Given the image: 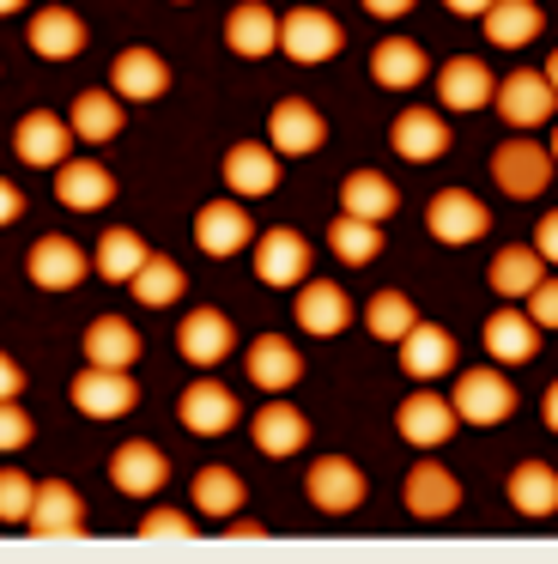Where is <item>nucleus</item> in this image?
<instances>
[{
  "mask_svg": "<svg viewBox=\"0 0 558 564\" xmlns=\"http://www.w3.org/2000/svg\"><path fill=\"white\" fill-rule=\"evenodd\" d=\"M455 419L461 425H504L509 413H516V389H509L504 365H473L455 377Z\"/></svg>",
  "mask_w": 558,
  "mask_h": 564,
  "instance_id": "nucleus-1",
  "label": "nucleus"
},
{
  "mask_svg": "<svg viewBox=\"0 0 558 564\" xmlns=\"http://www.w3.org/2000/svg\"><path fill=\"white\" fill-rule=\"evenodd\" d=\"M552 152L546 147H534L528 134H509L504 147L492 152V176H497V188H504L509 200H534V195H546V183H552Z\"/></svg>",
  "mask_w": 558,
  "mask_h": 564,
  "instance_id": "nucleus-2",
  "label": "nucleus"
},
{
  "mask_svg": "<svg viewBox=\"0 0 558 564\" xmlns=\"http://www.w3.org/2000/svg\"><path fill=\"white\" fill-rule=\"evenodd\" d=\"M425 225H431L437 243H480L492 231V207L473 188H437L431 207H425Z\"/></svg>",
  "mask_w": 558,
  "mask_h": 564,
  "instance_id": "nucleus-3",
  "label": "nucleus"
},
{
  "mask_svg": "<svg viewBox=\"0 0 558 564\" xmlns=\"http://www.w3.org/2000/svg\"><path fill=\"white\" fill-rule=\"evenodd\" d=\"M340 43H346V31H340L334 13H322V7H291V13L279 19V50L298 67H315V62H328V55H340Z\"/></svg>",
  "mask_w": 558,
  "mask_h": 564,
  "instance_id": "nucleus-4",
  "label": "nucleus"
},
{
  "mask_svg": "<svg viewBox=\"0 0 558 564\" xmlns=\"http://www.w3.org/2000/svg\"><path fill=\"white\" fill-rule=\"evenodd\" d=\"M492 110L504 116L516 134H528V128H540V122H552V110H558V91L546 86V74H528V67H516L509 79H497V91H492Z\"/></svg>",
  "mask_w": 558,
  "mask_h": 564,
  "instance_id": "nucleus-5",
  "label": "nucleus"
},
{
  "mask_svg": "<svg viewBox=\"0 0 558 564\" xmlns=\"http://www.w3.org/2000/svg\"><path fill=\"white\" fill-rule=\"evenodd\" d=\"M67 394H73V406H79L85 419H121V413H133V401H140V382H133L128 370L85 365Z\"/></svg>",
  "mask_w": 558,
  "mask_h": 564,
  "instance_id": "nucleus-6",
  "label": "nucleus"
},
{
  "mask_svg": "<svg viewBox=\"0 0 558 564\" xmlns=\"http://www.w3.org/2000/svg\"><path fill=\"white\" fill-rule=\"evenodd\" d=\"M194 243L206 249V256H218V261H230V256H243V249L255 243V219H249V207H237V200H206L201 213H194Z\"/></svg>",
  "mask_w": 558,
  "mask_h": 564,
  "instance_id": "nucleus-7",
  "label": "nucleus"
},
{
  "mask_svg": "<svg viewBox=\"0 0 558 564\" xmlns=\"http://www.w3.org/2000/svg\"><path fill=\"white\" fill-rule=\"evenodd\" d=\"M24 528H31L36 540H73V534H85V498L67 486V479H43V486H36V498H31Z\"/></svg>",
  "mask_w": 558,
  "mask_h": 564,
  "instance_id": "nucleus-8",
  "label": "nucleus"
},
{
  "mask_svg": "<svg viewBox=\"0 0 558 564\" xmlns=\"http://www.w3.org/2000/svg\"><path fill=\"white\" fill-rule=\"evenodd\" d=\"M395 425H400V437H407L412 449H443L449 431H455L461 419H455V401H449V394H431V382H425L419 394H407V401H400Z\"/></svg>",
  "mask_w": 558,
  "mask_h": 564,
  "instance_id": "nucleus-9",
  "label": "nucleus"
},
{
  "mask_svg": "<svg viewBox=\"0 0 558 564\" xmlns=\"http://www.w3.org/2000/svg\"><path fill=\"white\" fill-rule=\"evenodd\" d=\"M249 249H255V280L261 285H303L310 280V243L298 231H286V225L261 231Z\"/></svg>",
  "mask_w": 558,
  "mask_h": 564,
  "instance_id": "nucleus-10",
  "label": "nucleus"
},
{
  "mask_svg": "<svg viewBox=\"0 0 558 564\" xmlns=\"http://www.w3.org/2000/svg\"><path fill=\"white\" fill-rule=\"evenodd\" d=\"M176 419H182V431H194V437H218V431L237 425V394H230L225 382H213V377H194L189 389H182V401H176Z\"/></svg>",
  "mask_w": 558,
  "mask_h": 564,
  "instance_id": "nucleus-11",
  "label": "nucleus"
},
{
  "mask_svg": "<svg viewBox=\"0 0 558 564\" xmlns=\"http://www.w3.org/2000/svg\"><path fill=\"white\" fill-rule=\"evenodd\" d=\"M328 140V122L322 110H310L303 98H279L273 116H267V147L279 152V159H303V152H315Z\"/></svg>",
  "mask_w": 558,
  "mask_h": 564,
  "instance_id": "nucleus-12",
  "label": "nucleus"
},
{
  "mask_svg": "<svg viewBox=\"0 0 558 564\" xmlns=\"http://www.w3.org/2000/svg\"><path fill=\"white\" fill-rule=\"evenodd\" d=\"M303 491H310L315 510L346 516V510H358V503H364V474H358V462H346V455H322V462H310Z\"/></svg>",
  "mask_w": 558,
  "mask_h": 564,
  "instance_id": "nucleus-13",
  "label": "nucleus"
},
{
  "mask_svg": "<svg viewBox=\"0 0 558 564\" xmlns=\"http://www.w3.org/2000/svg\"><path fill=\"white\" fill-rule=\"evenodd\" d=\"M55 200L67 213H104L116 200V176L97 159H61L55 164Z\"/></svg>",
  "mask_w": 558,
  "mask_h": 564,
  "instance_id": "nucleus-14",
  "label": "nucleus"
},
{
  "mask_svg": "<svg viewBox=\"0 0 558 564\" xmlns=\"http://www.w3.org/2000/svg\"><path fill=\"white\" fill-rule=\"evenodd\" d=\"M492 91H497V79L480 55H449L437 67V98H443V110H485Z\"/></svg>",
  "mask_w": 558,
  "mask_h": 564,
  "instance_id": "nucleus-15",
  "label": "nucleus"
},
{
  "mask_svg": "<svg viewBox=\"0 0 558 564\" xmlns=\"http://www.w3.org/2000/svg\"><path fill=\"white\" fill-rule=\"evenodd\" d=\"M109 479H116L121 498H152V491H164L170 462H164L158 443H121V449L109 455Z\"/></svg>",
  "mask_w": 558,
  "mask_h": 564,
  "instance_id": "nucleus-16",
  "label": "nucleus"
},
{
  "mask_svg": "<svg viewBox=\"0 0 558 564\" xmlns=\"http://www.w3.org/2000/svg\"><path fill=\"white\" fill-rule=\"evenodd\" d=\"M395 346H400V370H407L412 382H431V377H443V370H455V340H449V328H437V322H412Z\"/></svg>",
  "mask_w": 558,
  "mask_h": 564,
  "instance_id": "nucleus-17",
  "label": "nucleus"
},
{
  "mask_svg": "<svg viewBox=\"0 0 558 564\" xmlns=\"http://www.w3.org/2000/svg\"><path fill=\"white\" fill-rule=\"evenodd\" d=\"M67 140H73V128L49 110H31L12 128V152H19V164H31V171H55V164L67 159Z\"/></svg>",
  "mask_w": 558,
  "mask_h": 564,
  "instance_id": "nucleus-18",
  "label": "nucleus"
},
{
  "mask_svg": "<svg viewBox=\"0 0 558 564\" xmlns=\"http://www.w3.org/2000/svg\"><path fill=\"white\" fill-rule=\"evenodd\" d=\"M243 365H249V382H255V389H267V394H286L291 382L303 377V352L286 340V334H261V340H249Z\"/></svg>",
  "mask_w": 558,
  "mask_h": 564,
  "instance_id": "nucleus-19",
  "label": "nucleus"
},
{
  "mask_svg": "<svg viewBox=\"0 0 558 564\" xmlns=\"http://www.w3.org/2000/svg\"><path fill=\"white\" fill-rule=\"evenodd\" d=\"M109 91H116L121 104H152L170 91V67L158 62L152 50H121L116 62H109Z\"/></svg>",
  "mask_w": 558,
  "mask_h": 564,
  "instance_id": "nucleus-20",
  "label": "nucleus"
},
{
  "mask_svg": "<svg viewBox=\"0 0 558 564\" xmlns=\"http://www.w3.org/2000/svg\"><path fill=\"white\" fill-rule=\"evenodd\" d=\"M24 273H31L36 292H67V285L85 280V249L73 243V237H36Z\"/></svg>",
  "mask_w": 558,
  "mask_h": 564,
  "instance_id": "nucleus-21",
  "label": "nucleus"
},
{
  "mask_svg": "<svg viewBox=\"0 0 558 564\" xmlns=\"http://www.w3.org/2000/svg\"><path fill=\"white\" fill-rule=\"evenodd\" d=\"M388 140H395V152L407 164H437L449 152V122H443V110H400Z\"/></svg>",
  "mask_w": 558,
  "mask_h": 564,
  "instance_id": "nucleus-22",
  "label": "nucleus"
},
{
  "mask_svg": "<svg viewBox=\"0 0 558 564\" xmlns=\"http://www.w3.org/2000/svg\"><path fill=\"white\" fill-rule=\"evenodd\" d=\"M230 340H237V334H230V316H218V310H189L182 328H176V352L201 370H213L218 358H230Z\"/></svg>",
  "mask_w": 558,
  "mask_h": 564,
  "instance_id": "nucleus-23",
  "label": "nucleus"
},
{
  "mask_svg": "<svg viewBox=\"0 0 558 564\" xmlns=\"http://www.w3.org/2000/svg\"><path fill=\"white\" fill-rule=\"evenodd\" d=\"M455 503H461V486H455V474H449L443 462H412V474H407V510L419 516V522H443Z\"/></svg>",
  "mask_w": 558,
  "mask_h": 564,
  "instance_id": "nucleus-24",
  "label": "nucleus"
},
{
  "mask_svg": "<svg viewBox=\"0 0 558 564\" xmlns=\"http://www.w3.org/2000/svg\"><path fill=\"white\" fill-rule=\"evenodd\" d=\"M485 352L497 358V365H528L534 352H540V328H534L528 310H492L485 316Z\"/></svg>",
  "mask_w": 558,
  "mask_h": 564,
  "instance_id": "nucleus-25",
  "label": "nucleus"
},
{
  "mask_svg": "<svg viewBox=\"0 0 558 564\" xmlns=\"http://www.w3.org/2000/svg\"><path fill=\"white\" fill-rule=\"evenodd\" d=\"M291 310H298V328L303 334H322V340L352 322V297L340 292L334 280H303L298 285V304H291Z\"/></svg>",
  "mask_w": 558,
  "mask_h": 564,
  "instance_id": "nucleus-26",
  "label": "nucleus"
},
{
  "mask_svg": "<svg viewBox=\"0 0 558 564\" xmlns=\"http://www.w3.org/2000/svg\"><path fill=\"white\" fill-rule=\"evenodd\" d=\"M249 431H255V449L273 455V462H286V455H298L303 443H310V419H303L291 401H267Z\"/></svg>",
  "mask_w": 558,
  "mask_h": 564,
  "instance_id": "nucleus-27",
  "label": "nucleus"
},
{
  "mask_svg": "<svg viewBox=\"0 0 558 564\" xmlns=\"http://www.w3.org/2000/svg\"><path fill=\"white\" fill-rule=\"evenodd\" d=\"M225 183H230V195H237V200L267 195V188L279 183V152L261 147V140H243V147H230V152H225Z\"/></svg>",
  "mask_w": 558,
  "mask_h": 564,
  "instance_id": "nucleus-28",
  "label": "nucleus"
},
{
  "mask_svg": "<svg viewBox=\"0 0 558 564\" xmlns=\"http://www.w3.org/2000/svg\"><path fill=\"white\" fill-rule=\"evenodd\" d=\"M225 43H230V55H243V62L273 55L279 50V13H267L261 0H243L237 13L225 19Z\"/></svg>",
  "mask_w": 558,
  "mask_h": 564,
  "instance_id": "nucleus-29",
  "label": "nucleus"
},
{
  "mask_svg": "<svg viewBox=\"0 0 558 564\" xmlns=\"http://www.w3.org/2000/svg\"><path fill=\"white\" fill-rule=\"evenodd\" d=\"M24 43H31L43 62H73V55L85 50V19L67 13V7H43V13L31 19V31H24Z\"/></svg>",
  "mask_w": 558,
  "mask_h": 564,
  "instance_id": "nucleus-30",
  "label": "nucleus"
},
{
  "mask_svg": "<svg viewBox=\"0 0 558 564\" xmlns=\"http://www.w3.org/2000/svg\"><path fill=\"white\" fill-rule=\"evenodd\" d=\"M140 334H133V322L121 316H97L92 328H85V365H109V370H133V358H140Z\"/></svg>",
  "mask_w": 558,
  "mask_h": 564,
  "instance_id": "nucleus-31",
  "label": "nucleus"
},
{
  "mask_svg": "<svg viewBox=\"0 0 558 564\" xmlns=\"http://www.w3.org/2000/svg\"><path fill=\"white\" fill-rule=\"evenodd\" d=\"M480 25H485V37H492L497 50H522V43L540 37L546 13L534 7V0H492V7L480 13Z\"/></svg>",
  "mask_w": 558,
  "mask_h": 564,
  "instance_id": "nucleus-32",
  "label": "nucleus"
},
{
  "mask_svg": "<svg viewBox=\"0 0 558 564\" xmlns=\"http://www.w3.org/2000/svg\"><path fill=\"white\" fill-rule=\"evenodd\" d=\"M371 79L383 91H407V86H419L425 79V50L412 37H383L371 50Z\"/></svg>",
  "mask_w": 558,
  "mask_h": 564,
  "instance_id": "nucleus-33",
  "label": "nucleus"
},
{
  "mask_svg": "<svg viewBox=\"0 0 558 564\" xmlns=\"http://www.w3.org/2000/svg\"><path fill=\"white\" fill-rule=\"evenodd\" d=\"M540 280H546V256L534 243L528 249L509 243V249H497V256H492V292L497 297H528Z\"/></svg>",
  "mask_w": 558,
  "mask_h": 564,
  "instance_id": "nucleus-34",
  "label": "nucleus"
},
{
  "mask_svg": "<svg viewBox=\"0 0 558 564\" xmlns=\"http://www.w3.org/2000/svg\"><path fill=\"white\" fill-rule=\"evenodd\" d=\"M67 128L85 140V147H104V140H116V134H121V98H116V91H79V98H73Z\"/></svg>",
  "mask_w": 558,
  "mask_h": 564,
  "instance_id": "nucleus-35",
  "label": "nucleus"
},
{
  "mask_svg": "<svg viewBox=\"0 0 558 564\" xmlns=\"http://www.w3.org/2000/svg\"><path fill=\"white\" fill-rule=\"evenodd\" d=\"M152 256V249L140 243V231H128V225H109L104 237H97V249H92V268L104 273V280H116V285H128L133 273H140V261Z\"/></svg>",
  "mask_w": 558,
  "mask_h": 564,
  "instance_id": "nucleus-36",
  "label": "nucleus"
},
{
  "mask_svg": "<svg viewBox=\"0 0 558 564\" xmlns=\"http://www.w3.org/2000/svg\"><path fill=\"white\" fill-rule=\"evenodd\" d=\"M128 285H133V304H146V310H170V304H182V292H189V280H182V268L170 256H146Z\"/></svg>",
  "mask_w": 558,
  "mask_h": 564,
  "instance_id": "nucleus-37",
  "label": "nucleus"
},
{
  "mask_svg": "<svg viewBox=\"0 0 558 564\" xmlns=\"http://www.w3.org/2000/svg\"><path fill=\"white\" fill-rule=\"evenodd\" d=\"M328 243H334V256L346 261V268H364V261L383 256V225L358 219V213H340V219L328 225Z\"/></svg>",
  "mask_w": 558,
  "mask_h": 564,
  "instance_id": "nucleus-38",
  "label": "nucleus"
},
{
  "mask_svg": "<svg viewBox=\"0 0 558 564\" xmlns=\"http://www.w3.org/2000/svg\"><path fill=\"white\" fill-rule=\"evenodd\" d=\"M340 207L358 213V219H376V225H383L388 213L400 207V195H395V183H388V176H376V171H352V176H346V188H340Z\"/></svg>",
  "mask_w": 558,
  "mask_h": 564,
  "instance_id": "nucleus-39",
  "label": "nucleus"
},
{
  "mask_svg": "<svg viewBox=\"0 0 558 564\" xmlns=\"http://www.w3.org/2000/svg\"><path fill=\"white\" fill-rule=\"evenodd\" d=\"M509 503H516L522 516H552L558 510V474L546 462H522L516 474H509Z\"/></svg>",
  "mask_w": 558,
  "mask_h": 564,
  "instance_id": "nucleus-40",
  "label": "nucleus"
},
{
  "mask_svg": "<svg viewBox=\"0 0 558 564\" xmlns=\"http://www.w3.org/2000/svg\"><path fill=\"white\" fill-rule=\"evenodd\" d=\"M194 510L213 516V522H230L243 510V479L230 467H201L194 474Z\"/></svg>",
  "mask_w": 558,
  "mask_h": 564,
  "instance_id": "nucleus-41",
  "label": "nucleus"
},
{
  "mask_svg": "<svg viewBox=\"0 0 558 564\" xmlns=\"http://www.w3.org/2000/svg\"><path fill=\"white\" fill-rule=\"evenodd\" d=\"M412 322H419V310H412L400 292H376L371 304H364V328H371L376 340H400Z\"/></svg>",
  "mask_w": 558,
  "mask_h": 564,
  "instance_id": "nucleus-42",
  "label": "nucleus"
},
{
  "mask_svg": "<svg viewBox=\"0 0 558 564\" xmlns=\"http://www.w3.org/2000/svg\"><path fill=\"white\" fill-rule=\"evenodd\" d=\"M31 498H36L31 474H19V467H0V528H12V522L24 528V516H31Z\"/></svg>",
  "mask_w": 558,
  "mask_h": 564,
  "instance_id": "nucleus-43",
  "label": "nucleus"
},
{
  "mask_svg": "<svg viewBox=\"0 0 558 564\" xmlns=\"http://www.w3.org/2000/svg\"><path fill=\"white\" fill-rule=\"evenodd\" d=\"M140 540H194V516H182V510H146Z\"/></svg>",
  "mask_w": 558,
  "mask_h": 564,
  "instance_id": "nucleus-44",
  "label": "nucleus"
},
{
  "mask_svg": "<svg viewBox=\"0 0 558 564\" xmlns=\"http://www.w3.org/2000/svg\"><path fill=\"white\" fill-rule=\"evenodd\" d=\"M522 310L534 316V328H540V334H546V328H558V280H540L528 297H522Z\"/></svg>",
  "mask_w": 558,
  "mask_h": 564,
  "instance_id": "nucleus-45",
  "label": "nucleus"
},
{
  "mask_svg": "<svg viewBox=\"0 0 558 564\" xmlns=\"http://www.w3.org/2000/svg\"><path fill=\"white\" fill-rule=\"evenodd\" d=\"M24 443H31V419H24V406L19 401H0V455L24 449Z\"/></svg>",
  "mask_w": 558,
  "mask_h": 564,
  "instance_id": "nucleus-46",
  "label": "nucleus"
},
{
  "mask_svg": "<svg viewBox=\"0 0 558 564\" xmlns=\"http://www.w3.org/2000/svg\"><path fill=\"white\" fill-rule=\"evenodd\" d=\"M534 249L546 256V268H558V207L540 219V231H534Z\"/></svg>",
  "mask_w": 558,
  "mask_h": 564,
  "instance_id": "nucleus-47",
  "label": "nucleus"
},
{
  "mask_svg": "<svg viewBox=\"0 0 558 564\" xmlns=\"http://www.w3.org/2000/svg\"><path fill=\"white\" fill-rule=\"evenodd\" d=\"M19 389H24L19 358H7V352H0V401H19Z\"/></svg>",
  "mask_w": 558,
  "mask_h": 564,
  "instance_id": "nucleus-48",
  "label": "nucleus"
},
{
  "mask_svg": "<svg viewBox=\"0 0 558 564\" xmlns=\"http://www.w3.org/2000/svg\"><path fill=\"white\" fill-rule=\"evenodd\" d=\"M19 213H24V195H19V188H12V183H7V176H0V225H12V219H19Z\"/></svg>",
  "mask_w": 558,
  "mask_h": 564,
  "instance_id": "nucleus-49",
  "label": "nucleus"
},
{
  "mask_svg": "<svg viewBox=\"0 0 558 564\" xmlns=\"http://www.w3.org/2000/svg\"><path fill=\"white\" fill-rule=\"evenodd\" d=\"M364 13H371V19H407L412 0H364Z\"/></svg>",
  "mask_w": 558,
  "mask_h": 564,
  "instance_id": "nucleus-50",
  "label": "nucleus"
},
{
  "mask_svg": "<svg viewBox=\"0 0 558 564\" xmlns=\"http://www.w3.org/2000/svg\"><path fill=\"white\" fill-rule=\"evenodd\" d=\"M443 7H449V13H455V19H480L485 7H492V0H443Z\"/></svg>",
  "mask_w": 558,
  "mask_h": 564,
  "instance_id": "nucleus-51",
  "label": "nucleus"
},
{
  "mask_svg": "<svg viewBox=\"0 0 558 564\" xmlns=\"http://www.w3.org/2000/svg\"><path fill=\"white\" fill-rule=\"evenodd\" d=\"M230 534H237V540H261V522H249V516H230Z\"/></svg>",
  "mask_w": 558,
  "mask_h": 564,
  "instance_id": "nucleus-52",
  "label": "nucleus"
},
{
  "mask_svg": "<svg viewBox=\"0 0 558 564\" xmlns=\"http://www.w3.org/2000/svg\"><path fill=\"white\" fill-rule=\"evenodd\" d=\"M540 413H546V425H552V431H558V382H552V389H546V401H540Z\"/></svg>",
  "mask_w": 558,
  "mask_h": 564,
  "instance_id": "nucleus-53",
  "label": "nucleus"
},
{
  "mask_svg": "<svg viewBox=\"0 0 558 564\" xmlns=\"http://www.w3.org/2000/svg\"><path fill=\"white\" fill-rule=\"evenodd\" d=\"M540 74H546V86H552V91H558V50H552V55H546V67H540Z\"/></svg>",
  "mask_w": 558,
  "mask_h": 564,
  "instance_id": "nucleus-54",
  "label": "nucleus"
},
{
  "mask_svg": "<svg viewBox=\"0 0 558 564\" xmlns=\"http://www.w3.org/2000/svg\"><path fill=\"white\" fill-rule=\"evenodd\" d=\"M7 13H24V0H0V19H7Z\"/></svg>",
  "mask_w": 558,
  "mask_h": 564,
  "instance_id": "nucleus-55",
  "label": "nucleus"
},
{
  "mask_svg": "<svg viewBox=\"0 0 558 564\" xmlns=\"http://www.w3.org/2000/svg\"><path fill=\"white\" fill-rule=\"evenodd\" d=\"M546 152H552V164H558V122H552V140H546Z\"/></svg>",
  "mask_w": 558,
  "mask_h": 564,
  "instance_id": "nucleus-56",
  "label": "nucleus"
}]
</instances>
